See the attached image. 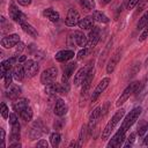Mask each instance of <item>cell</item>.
I'll list each match as a JSON object with an SVG mask.
<instances>
[{
  "mask_svg": "<svg viewBox=\"0 0 148 148\" xmlns=\"http://www.w3.org/2000/svg\"><path fill=\"white\" fill-rule=\"evenodd\" d=\"M124 114H125V110H124V109L118 110V111L113 114V117L111 118V120H109V123L105 125V127H104V130H103V132H102V140H106V139L111 135L112 131H113L114 127L118 125V123L121 120V118L124 117Z\"/></svg>",
  "mask_w": 148,
  "mask_h": 148,
  "instance_id": "6da1fadb",
  "label": "cell"
},
{
  "mask_svg": "<svg viewBox=\"0 0 148 148\" xmlns=\"http://www.w3.org/2000/svg\"><path fill=\"white\" fill-rule=\"evenodd\" d=\"M141 111H142V108H141V106H136V108H134L132 111H130V113H128V114L126 116V118L123 120L121 126H120L119 130L123 131V132H126L127 130H130V127L138 120V118H139Z\"/></svg>",
  "mask_w": 148,
  "mask_h": 148,
  "instance_id": "7a4b0ae2",
  "label": "cell"
},
{
  "mask_svg": "<svg viewBox=\"0 0 148 148\" xmlns=\"http://www.w3.org/2000/svg\"><path fill=\"white\" fill-rule=\"evenodd\" d=\"M139 83H140V82H133V83H131L130 86H127V87L125 88V90L121 92V95L119 96V98L117 99L116 105H117V106H120L121 104H124V103L128 99V97H130L133 92H136V91H138V86H139Z\"/></svg>",
  "mask_w": 148,
  "mask_h": 148,
  "instance_id": "3957f363",
  "label": "cell"
},
{
  "mask_svg": "<svg viewBox=\"0 0 148 148\" xmlns=\"http://www.w3.org/2000/svg\"><path fill=\"white\" fill-rule=\"evenodd\" d=\"M43 133H49V130L47 127L45 128V126L43 125V123L40 120H37L34 123L32 127L30 128V132H29V136H30V140H36V139H39L42 136Z\"/></svg>",
  "mask_w": 148,
  "mask_h": 148,
  "instance_id": "277c9868",
  "label": "cell"
},
{
  "mask_svg": "<svg viewBox=\"0 0 148 148\" xmlns=\"http://www.w3.org/2000/svg\"><path fill=\"white\" fill-rule=\"evenodd\" d=\"M58 76V69L56 67H49L45 71H43V73L40 74V82L46 86L49 83H52L56 81Z\"/></svg>",
  "mask_w": 148,
  "mask_h": 148,
  "instance_id": "5b68a950",
  "label": "cell"
},
{
  "mask_svg": "<svg viewBox=\"0 0 148 148\" xmlns=\"http://www.w3.org/2000/svg\"><path fill=\"white\" fill-rule=\"evenodd\" d=\"M99 37H101L99 29H98L97 27H94V28L90 30V32H89V37H88V42H87L86 47H87L89 51H91V50L97 45V43H98V40H99Z\"/></svg>",
  "mask_w": 148,
  "mask_h": 148,
  "instance_id": "8992f818",
  "label": "cell"
},
{
  "mask_svg": "<svg viewBox=\"0 0 148 148\" xmlns=\"http://www.w3.org/2000/svg\"><path fill=\"white\" fill-rule=\"evenodd\" d=\"M109 83H110V77H104V79H102V80L98 82V84L96 86V88L94 89V91H92V94H91V102H92V103L96 102V99L99 97V95L108 88Z\"/></svg>",
  "mask_w": 148,
  "mask_h": 148,
  "instance_id": "52a82bcc",
  "label": "cell"
},
{
  "mask_svg": "<svg viewBox=\"0 0 148 148\" xmlns=\"http://www.w3.org/2000/svg\"><path fill=\"white\" fill-rule=\"evenodd\" d=\"M121 54H123V49H118V50L111 56V58L109 59L108 65H106V73H108V74H111V73L114 71L116 66L118 65V62H119V60H120V58H121Z\"/></svg>",
  "mask_w": 148,
  "mask_h": 148,
  "instance_id": "ba28073f",
  "label": "cell"
},
{
  "mask_svg": "<svg viewBox=\"0 0 148 148\" xmlns=\"http://www.w3.org/2000/svg\"><path fill=\"white\" fill-rule=\"evenodd\" d=\"M9 16H10V18H13L15 22H17L20 24L27 22V16L15 5H10L9 6Z\"/></svg>",
  "mask_w": 148,
  "mask_h": 148,
  "instance_id": "9c48e42d",
  "label": "cell"
},
{
  "mask_svg": "<svg viewBox=\"0 0 148 148\" xmlns=\"http://www.w3.org/2000/svg\"><path fill=\"white\" fill-rule=\"evenodd\" d=\"M18 43H20V36L17 34L7 35L1 39V46H3L5 49H12L16 46Z\"/></svg>",
  "mask_w": 148,
  "mask_h": 148,
  "instance_id": "30bf717a",
  "label": "cell"
},
{
  "mask_svg": "<svg viewBox=\"0 0 148 148\" xmlns=\"http://www.w3.org/2000/svg\"><path fill=\"white\" fill-rule=\"evenodd\" d=\"M23 67H24V71H25V75L29 76V77H34L38 73V69H39L38 64L36 61L31 60V59H27L23 62Z\"/></svg>",
  "mask_w": 148,
  "mask_h": 148,
  "instance_id": "8fae6325",
  "label": "cell"
},
{
  "mask_svg": "<svg viewBox=\"0 0 148 148\" xmlns=\"http://www.w3.org/2000/svg\"><path fill=\"white\" fill-rule=\"evenodd\" d=\"M79 21H80V14H79V12L76 9H74V8L68 9L67 16L65 18V24L68 25V27H74V25H76L79 23Z\"/></svg>",
  "mask_w": 148,
  "mask_h": 148,
  "instance_id": "7c38bea8",
  "label": "cell"
},
{
  "mask_svg": "<svg viewBox=\"0 0 148 148\" xmlns=\"http://www.w3.org/2000/svg\"><path fill=\"white\" fill-rule=\"evenodd\" d=\"M45 92L50 96H54L57 94H66V90L62 84L52 82V83H49L45 86Z\"/></svg>",
  "mask_w": 148,
  "mask_h": 148,
  "instance_id": "4fadbf2b",
  "label": "cell"
},
{
  "mask_svg": "<svg viewBox=\"0 0 148 148\" xmlns=\"http://www.w3.org/2000/svg\"><path fill=\"white\" fill-rule=\"evenodd\" d=\"M125 133H126V132H123V131L119 130V131L111 138L110 142L108 143V147H109V148H112V147L119 148V147H121L123 143H124V141H125Z\"/></svg>",
  "mask_w": 148,
  "mask_h": 148,
  "instance_id": "5bb4252c",
  "label": "cell"
},
{
  "mask_svg": "<svg viewBox=\"0 0 148 148\" xmlns=\"http://www.w3.org/2000/svg\"><path fill=\"white\" fill-rule=\"evenodd\" d=\"M91 68H92V67H91L90 65L84 66V67H81V68L76 72V74L74 75V84H75V86H80V84L83 82V80L86 79L88 72H89Z\"/></svg>",
  "mask_w": 148,
  "mask_h": 148,
  "instance_id": "9a60e30c",
  "label": "cell"
},
{
  "mask_svg": "<svg viewBox=\"0 0 148 148\" xmlns=\"http://www.w3.org/2000/svg\"><path fill=\"white\" fill-rule=\"evenodd\" d=\"M94 73H95V71H94V68H91V69L88 72L86 79L83 80V82H82V88H81V98H82V97H86V95L88 94V90H89V88H90V83H91V81H92V79H94Z\"/></svg>",
  "mask_w": 148,
  "mask_h": 148,
  "instance_id": "2e32d148",
  "label": "cell"
},
{
  "mask_svg": "<svg viewBox=\"0 0 148 148\" xmlns=\"http://www.w3.org/2000/svg\"><path fill=\"white\" fill-rule=\"evenodd\" d=\"M74 56H75L74 54V51H72V50H61V51H59L54 56V58L59 62H65V61H68V60L73 59Z\"/></svg>",
  "mask_w": 148,
  "mask_h": 148,
  "instance_id": "e0dca14e",
  "label": "cell"
},
{
  "mask_svg": "<svg viewBox=\"0 0 148 148\" xmlns=\"http://www.w3.org/2000/svg\"><path fill=\"white\" fill-rule=\"evenodd\" d=\"M67 111H68L67 104L61 98L57 99L56 104H54V114H57L58 117H62V116H65L67 113Z\"/></svg>",
  "mask_w": 148,
  "mask_h": 148,
  "instance_id": "ac0fdd59",
  "label": "cell"
},
{
  "mask_svg": "<svg viewBox=\"0 0 148 148\" xmlns=\"http://www.w3.org/2000/svg\"><path fill=\"white\" fill-rule=\"evenodd\" d=\"M101 117V108H96L95 110H92V112L90 113V117H89V123H88V131L89 133H92L94 131V127L98 120V118Z\"/></svg>",
  "mask_w": 148,
  "mask_h": 148,
  "instance_id": "d6986e66",
  "label": "cell"
},
{
  "mask_svg": "<svg viewBox=\"0 0 148 148\" xmlns=\"http://www.w3.org/2000/svg\"><path fill=\"white\" fill-rule=\"evenodd\" d=\"M22 90L16 84H10L8 88H7V91H6V96L9 98V99H17L18 96L21 95Z\"/></svg>",
  "mask_w": 148,
  "mask_h": 148,
  "instance_id": "ffe728a7",
  "label": "cell"
},
{
  "mask_svg": "<svg viewBox=\"0 0 148 148\" xmlns=\"http://www.w3.org/2000/svg\"><path fill=\"white\" fill-rule=\"evenodd\" d=\"M73 36H74L73 38H74V40H75V43H76L77 46L86 47L87 42H88V37H87L82 31H75V32L73 34Z\"/></svg>",
  "mask_w": 148,
  "mask_h": 148,
  "instance_id": "44dd1931",
  "label": "cell"
},
{
  "mask_svg": "<svg viewBox=\"0 0 148 148\" xmlns=\"http://www.w3.org/2000/svg\"><path fill=\"white\" fill-rule=\"evenodd\" d=\"M12 73H13V76H14V79H15L16 81H22V80L24 79V75H25V71H24L23 65H17V64H16V65L13 67Z\"/></svg>",
  "mask_w": 148,
  "mask_h": 148,
  "instance_id": "7402d4cb",
  "label": "cell"
},
{
  "mask_svg": "<svg viewBox=\"0 0 148 148\" xmlns=\"http://www.w3.org/2000/svg\"><path fill=\"white\" fill-rule=\"evenodd\" d=\"M43 15H44L49 21H51V22H58L59 18H60L59 13L56 12L53 8H46V9H44Z\"/></svg>",
  "mask_w": 148,
  "mask_h": 148,
  "instance_id": "603a6c76",
  "label": "cell"
},
{
  "mask_svg": "<svg viewBox=\"0 0 148 148\" xmlns=\"http://www.w3.org/2000/svg\"><path fill=\"white\" fill-rule=\"evenodd\" d=\"M77 25L82 30H90L91 28H94V18L92 17H89V16L83 17V18H80Z\"/></svg>",
  "mask_w": 148,
  "mask_h": 148,
  "instance_id": "cb8c5ba5",
  "label": "cell"
},
{
  "mask_svg": "<svg viewBox=\"0 0 148 148\" xmlns=\"http://www.w3.org/2000/svg\"><path fill=\"white\" fill-rule=\"evenodd\" d=\"M28 106H29V99H27V98H17L13 104V109L18 113Z\"/></svg>",
  "mask_w": 148,
  "mask_h": 148,
  "instance_id": "d4e9b609",
  "label": "cell"
},
{
  "mask_svg": "<svg viewBox=\"0 0 148 148\" xmlns=\"http://www.w3.org/2000/svg\"><path fill=\"white\" fill-rule=\"evenodd\" d=\"M21 28H22V30H23L25 34H28V35L31 36L32 38H37V37H38V32H37V30H36L31 24H29L28 22L22 23V24H21Z\"/></svg>",
  "mask_w": 148,
  "mask_h": 148,
  "instance_id": "484cf974",
  "label": "cell"
},
{
  "mask_svg": "<svg viewBox=\"0 0 148 148\" xmlns=\"http://www.w3.org/2000/svg\"><path fill=\"white\" fill-rule=\"evenodd\" d=\"M92 18H94V21L99 22V23H108V22L110 21L109 17H108L104 13H102V12H99V10H94V13H92Z\"/></svg>",
  "mask_w": 148,
  "mask_h": 148,
  "instance_id": "4316f807",
  "label": "cell"
},
{
  "mask_svg": "<svg viewBox=\"0 0 148 148\" xmlns=\"http://www.w3.org/2000/svg\"><path fill=\"white\" fill-rule=\"evenodd\" d=\"M76 68V62H69L64 67V75L62 77L65 79H69L72 76V74L74 73V69Z\"/></svg>",
  "mask_w": 148,
  "mask_h": 148,
  "instance_id": "83f0119b",
  "label": "cell"
},
{
  "mask_svg": "<svg viewBox=\"0 0 148 148\" xmlns=\"http://www.w3.org/2000/svg\"><path fill=\"white\" fill-rule=\"evenodd\" d=\"M20 124L18 121L12 125V133H10V140L12 141H20Z\"/></svg>",
  "mask_w": 148,
  "mask_h": 148,
  "instance_id": "f1b7e54d",
  "label": "cell"
},
{
  "mask_svg": "<svg viewBox=\"0 0 148 148\" xmlns=\"http://www.w3.org/2000/svg\"><path fill=\"white\" fill-rule=\"evenodd\" d=\"M32 109L30 108V106H28V108H25L24 110H22L21 112H20V117L24 120V121H30L31 119H32Z\"/></svg>",
  "mask_w": 148,
  "mask_h": 148,
  "instance_id": "f546056e",
  "label": "cell"
},
{
  "mask_svg": "<svg viewBox=\"0 0 148 148\" xmlns=\"http://www.w3.org/2000/svg\"><path fill=\"white\" fill-rule=\"evenodd\" d=\"M60 141H61V136H60V134L58 132H54V133H52L50 135V142H51L52 147H58Z\"/></svg>",
  "mask_w": 148,
  "mask_h": 148,
  "instance_id": "4dcf8cb0",
  "label": "cell"
},
{
  "mask_svg": "<svg viewBox=\"0 0 148 148\" xmlns=\"http://www.w3.org/2000/svg\"><path fill=\"white\" fill-rule=\"evenodd\" d=\"M147 24H148V10L140 17V20H139L136 27H138V29H143Z\"/></svg>",
  "mask_w": 148,
  "mask_h": 148,
  "instance_id": "1f68e13d",
  "label": "cell"
},
{
  "mask_svg": "<svg viewBox=\"0 0 148 148\" xmlns=\"http://www.w3.org/2000/svg\"><path fill=\"white\" fill-rule=\"evenodd\" d=\"M81 5L86 10H92L95 9V6H96L94 0H82Z\"/></svg>",
  "mask_w": 148,
  "mask_h": 148,
  "instance_id": "d6a6232c",
  "label": "cell"
},
{
  "mask_svg": "<svg viewBox=\"0 0 148 148\" xmlns=\"http://www.w3.org/2000/svg\"><path fill=\"white\" fill-rule=\"evenodd\" d=\"M147 130H148V124H146L145 121H141V123L139 124V126H138V131H136V133H138L140 136H142V135L146 134Z\"/></svg>",
  "mask_w": 148,
  "mask_h": 148,
  "instance_id": "836d02e7",
  "label": "cell"
},
{
  "mask_svg": "<svg viewBox=\"0 0 148 148\" xmlns=\"http://www.w3.org/2000/svg\"><path fill=\"white\" fill-rule=\"evenodd\" d=\"M86 132H87V126H82L81 131H80V135H79V142H77V147H81L83 145L84 141V136H86Z\"/></svg>",
  "mask_w": 148,
  "mask_h": 148,
  "instance_id": "e575fe53",
  "label": "cell"
},
{
  "mask_svg": "<svg viewBox=\"0 0 148 148\" xmlns=\"http://www.w3.org/2000/svg\"><path fill=\"white\" fill-rule=\"evenodd\" d=\"M1 116H2V118L3 119H8L9 118V109H8V106L6 105V103H1Z\"/></svg>",
  "mask_w": 148,
  "mask_h": 148,
  "instance_id": "d590c367",
  "label": "cell"
},
{
  "mask_svg": "<svg viewBox=\"0 0 148 148\" xmlns=\"http://www.w3.org/2000/svg\"><path fill=\"white\" fill-rule=\"evenodd\" d=\"M13 73L10 72V71H8L7 72V74L5 75V77H3V80H5V87L6 88H8L10 84H12V81H13Z\"/></svg>",
  "mask_w": 148,
  "mask_h": 148,
  "instance_id": "8d00e7d4",
  "label": "cell"
},
{
  "mask_svg": "<svg viewBox=\"0 0 148 148\" xmlns=\"http://www.w3.org/2000/svg\"><path fill=\"white\" fill-rule=\"evenodd\" d=\"M145 9H148V0H140L138 3V12H142Z\"/></svg>",
  "mask_w": 148,
  "mask_h": 148,
  "instance_id": "74e56055",
  "label": "cell"
},
{
  "mask_svg": "<svg viewBox=\"0 0 148 148\" xmlns=\"http://www.w3.org/2000/svg\"><path fill=\"white\" fill-rule=\"evenodd\" d=\"M88 52H89V50H88L87 47H83L82 50L79 51V53H77V56H76V59H77V60H83V58L88 54Z\"/></svg>",
  "mask_w": 148,
  "mask_h": 148,
  "instance_id": "f35d334b",
  "label": "cell"
},
{
  "mask_svg": "<svg viewBox=\"0 0 148 148\" xmlns=\"http://www.w3.org/2000/svg\"><path fill=\"white\" fill-rule=\"evenodd\" d=\"M134 140H135V133H131L130 136L126 139V143L124 145V147H130V146H132V143L134 142Z\"/></svg>",
  "mask_w": 148,
  "mask_h": 148,
  "instance_id": "ab89813d",
  "label": "cell"
},
{
  "mask_svg": "<svg viewBox=\"0 0 148 148\" xmlns=\"http://www.w3.org/2000/svg\"><path fill=\"white\" fill-rule=\"evenodd\" d=\"M5 135H6L5 130H3V128H0V147H1V148H5V147H6V145H5V140H6L5 138H6V136H5Z\"/></svg>",
  "mask_w": 148,
  "mask_h": 148,
  "instance_id": "60d3db41",
  "label": "cell"
},
{
  "mask_svg": "<svg viewBox=\"0 0 148 148\" xmlns=\"http://www.w3.org/2000/svg\"><path fill=\"white\" fill-rule=\"evenodd\" d=\"M147 37H148V24L145 27L143 31H142V32H141V35L139 36V40H140V42H143Z\"/></svg>",
  "mask_w": 148,
  "mask_h": 148,
  "instance_id": "b9f144b4",
  "label": "cell"
},
{
  "mask_svg": "<svg viewBox=\"0 0 148 148\" xmlns=\"http://www.w3.org/2000/svg\"><path fill=\"white\" fill-rule=\"evenodd\" d=\"M139 1H140V0H128V2H127V9H128V10L133 9V8L139 3Z\"/></svg>",
  "mask_w": 148,
  "mask_h": 148,
  "instance_id": "7bdbcfd3",
  "label": "cell"
},
{
  "mask_svg": "<svg viewBox=\"0 0 148 148\" xmlns=\"http://www.w3.org/2000/svg\"><path fill=\"white\" fill-rule=\"evenodd\" d=\"M24 47H25V46H24V44L20 42V43L16 45V49H15V56H16V54H18V53H21V52L24 50Z\"/></svg>",
  "mask_w": 148,
  "mask_h": 148,
  "instance_id": "ee69618b",
  "label": "cell"
},
{
  "mask_svg": "<svg viewBox=\"0 0 148 148\" xmlns=\"http://www.w3.org/2000/svg\"><path fill=\"white\" fill-rule=\"evenodd\" d=\"M47 146H49L47 141H46V140H43V139H40V140H39V141L37 142V145H36V147H37V148H40V147L47 148Z\"/></svg>",
  "mask_w": 148,
  "mask_h": 148,
  "instance_id": "f6af8a7d",
  "label": "cell"
},
{
  "mask_svg": "<svg viewBox=\"0 0 148 148\" xmlns=\"http://www.w3.org/2000/svg\"><path fill=\"white\" fill-rule=\"evenodd\" d=\"M18 120H17V116L15 114V113H10L9 114V124L10 125H13V124H15V123H17Z\"/></svg>",
  "mask_w": 148,
  "mask_h": 148,
  "instance_id": "bcb514c9",
  "label": "cell"
},
{
  "mask_svg": "<svg viewBox=\"0 0 148 148\" xmlns=\"http://www.w3.org/2000/svg\"><path fill=\"white\" fill-rule=\"evenodd\" d=\"M31 1H32V0H17V3H18L20 6L27 7V6H29V5L31 3Z\"/></svg>",
  "mask_w": 148,
  "mask_h": 148,
  "instance_id": "7dc6e473",
  "label": "cell"
},
{
  "mask_svg": "<svg viewBox=\"0 0 148 148\" xmlns=\"http://www.w3.org/2000/svg\"><path fill=\"white\" fill-rule=\"evenodd\" d=\"M16 58H17V62H24L25 60H27V57L25 56H16Z\"/></svg>",
  "mask_w": 148,
  "mask_h": 148,
  "instance_id": "c3c4849f",
  "label": "cell"
},
{
  "mask_svg": "<svg viewBox=\"0 0 148 148\" xmlns=\"http://www.w3.org/2000/svg\"><path fill=\"white\" fill-rule=\"evenodd\" d=\"M9 148H21V143L18 141H16L15 143H10L9 145Z\"/></svg>",
  "mask_w": 148,
  "mask_h": 148,
  "instance_id": "681fc988",
  "label": "cell"
},
{
  "mask_svg": "<svg viewBox=\"0 0 148 148\" xmlns=\"http://www.w3.org/2000/svg\"><path fill=\"white\" fill-rule=\"evenodd\" d=\"M143 145H145V146H148V134H145V138H143Z\"/></svg>",
  "mask_w": 148,
  "mask_h": 148,
  "instance_id": "f907efd6",
  "label": "cell"
},
{
  "mask_svg": "<svg viewBox=\"0 0 148 148\" xmlns=\"http://www.w3.org/2000/svg\"><path fill=\"white\" fill-rule=\"evenodd\" d=\"M54 128H56V130H60V128H61V124H59V123H54Z\"/></svg>",
  "mask_w": 148,
  "mask_h": 148,
  "instance_id": "816d5d0a",
  "label": "cell"
},
{
  "mask_svg": "<svg viewBox=\"0 0 148 148\" xmlns=\"http://www.w3.org/2000/svg\"><path fill=\"white\" fill-rule=\"evenodd\" d=\"M75 146H77V143H76V142L73 140V141L69 143V146H68V147H69V148H72V147H75Z\"/></svg>",
  "mask_w": 148,
  "mask_h": 148,
  "instance_id": "f5cc1de1",
  "label": "cell"
}]
</instances>
